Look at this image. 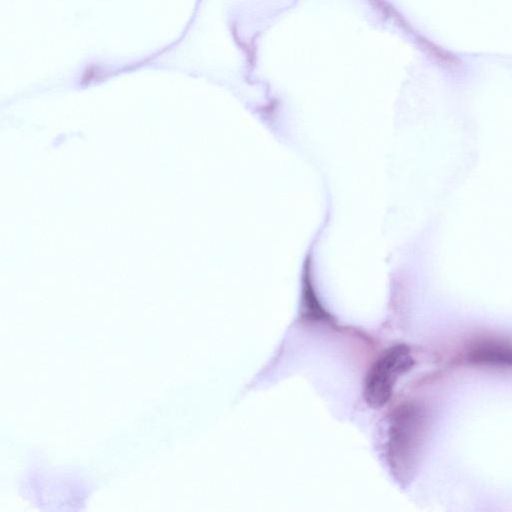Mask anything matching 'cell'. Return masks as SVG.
<instances>
[{"instance_id": "7a4b0ae2", "label": "cell", "mask_w": 512, "mask_h": 512, "mask_svg": "<svg viewBox=\"0 0 512 512\" xmlns=\"http://www.w3.org/2000/svg\"><path fill=\"white\" fill-rule=\"evenodd\" d=\"M425 427V415L417 405L406 404L393 417L388 441V456L396 471L406 472L414 463Z\"/></svg>"}, {"instance_id": "6da1fadb", "label": "cell", "mask_w": 512, "mask_h": 512, "mask_svg": "<svg viewBox=\"0 0 512 512\" xmlns=\"http://www.w3.org/2000/svg\"><path fill=\"white\" fill-rule=\"evenodd\" d=\"M414 365L410 349L404 344L387 348L370 367L363 388L366 403L374 409L383 407L391 398L400 376Z\"/></svg>"}, {"instance_id": "3957f363", "label": "cell", "mask_w": 512, "mask_h": 512, "mask_svg": "<svg viewBox=\"0 0 512 512\" xmlns=\"http://www.w3.org/2000/svg\"><path fill=\"white\" fill-rule=\"evenodd\" d=\"M468 360L476 364L512 366V343L502 339H482L468 350Z\"/></svg>"}]
</instances>
